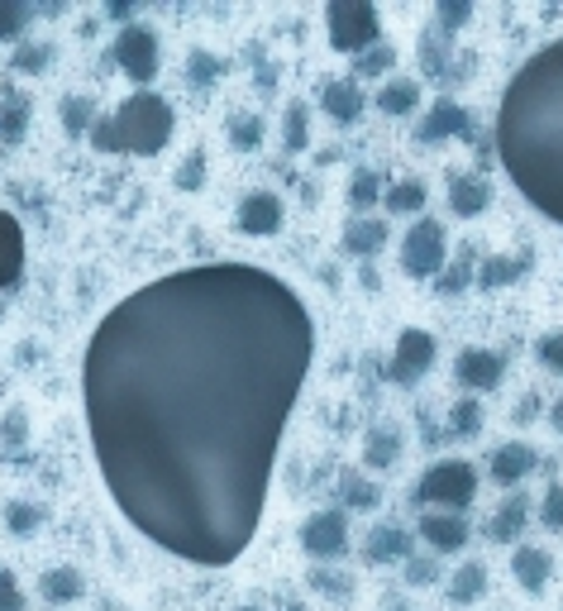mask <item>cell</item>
<instances>
[{"label": "cell", "instance_id": "obj_1", "mask_svg": "<svg viewBox=\"0 0 563 611\" xmlns=\"http://www.w3.org/2000/svg\"><path fill=\"white\" fill-rule=\"evenodd\" d=\"M310 358L306 302L254 263L129 292L81 358L95 469L125 521L187 564H234L258 535Z\"/></svg>", "mask_w": 563, "mask_h": 611}, {"label": "cell", "instance_id": "obj_2", "mask_svg": "<svg viewBox=\"0 0 563 611\" xmlns=\"http://www.w3.org/2000/svg\"><path fill=\"white\" fill-rule=\"evenodd\" d=\"M497 153L521 196L563 225V39L511 77L497 111Z\"/></svg>", "mask_w": 563, "mask_h": 611}, {"label": "cell", "instance_id": "obj_3", "mask_svg": "<svg viewBox=\"0 0 563 611\" xmlns=\"http://www.w3.org/2000/svg\"><path fill=\"white\" fill-rule=\"evenodd\" d=\"M172 105L158 91H135L129 101H119V111L111 115V135L115 153H135V158H153L167 149L172 139Z\"/></svg>", "mask_w": 563, "mask_h": 611}, {"label": "cell", "instance_id": "obj_4", "mask_svg": "<svg viewBox=\"0 0 563 611\" xmlns=\"http://www.w3.org/2000/svg\"><path fill=\"white\" fill-rule=\"evenodd\" d=\"M473 497H477V473H473V463H463V459L430 463L425 478L415 483V501H421V507L453 511V517H459L463 507H473Z\"/></svg>", "mask_w": 563, "mask_h": 611}, {"label": "cell", "instance_id": "obj_5", "mask_svg": "<svg viewBox=\"0 0 563 611\" xmlns=\"http://www.w3.org/2000/svg\"><path fill=\"white\" fill-rule=\"evenodd\" d=\"M325 24H330V48H334V53L363 58L368 48L382 43L378 10L368 5V0H334V5L325 10Z\"/></svg>", "mask_w": 563, "mask_h": 611}, {"label": "cell", "instance_id": "obj_6", "mask_svg": "<svg viewBox=\"0 0 563 611\" xmlns=\"http://www.w3.org/2000/svg\"><path fill=\"white\" fill-rule=\"evenodd\" d=\"M445 258H449V234L439 220H430V215H421V220L406 230L401 239V272L415 282L425 278H439L445 272Z\"/></svg>", "mask_w": 563, "mask_h": 611}, {"label": "cell", "instance_id": "obj_7", "mask_svg": "<svg viewBox=\"0 0 563 611\" xmlns=\"http://www.w3.org/2000/svg\"><path fill=\"white\" fill-rule=\"evenodd\" d=\"M158 34L149 29V24H125V29L115 34V63L125 72L129 81H139V87H149L153 77H158Z\"/></svg>", "mask_w": 563, "mask_h": 611}, {"label": "cell", "instance_id": "obj_8", "mask_svg": "<svg viewBox=\"0 0 563 611\" xmlns=\"http://www.w3.org/2000/svg\"><path fill=\"white\" fill-rule=\"evenodd\" d=\"M430 368H435V334L425 330H401L397 334V349H392V364H387V378L397 382V387H411V382H421Z\"/></svg>", "mask_w": 563, "mask_h": 611}, {"label": "cell", "instance_id": "obj_9", "mask_svg": "<svg viewBox=\"0 0 563 611\" xmlns=\"http://www.w3.org/2000/svg\"><path fill=\"white\" fill-rule=\"evenodd\" d=\"M24 282V225L10 211H0V316L5 302L20 292Z\"/></svg>", "mask_w": 563, "mask_h": 611}, {"label": "cell", "instance_id": "obj_10", "mask_svg": "<svg viewBox=\"0 0 563 611\" xmlns=\"http://www.w3.org/2000/svg\"><path fill=\"white\" fill-rule=\"evenodd\" d=\"M302 549L310 559H340L349 549V521H344V511H316L302 525Z\"/></svg>", "mask_w": 563, "mask_h": 611}, {"label": "cell", "instance_id": "obj_11", "mask_svg": "<svg viewBox=\"0 0 563 611\" xmlns=\"http://www.w3.org/2000/svg\"><path fill=\"white\" fill-rule=\"evenodd\" d=\"M453 135H459V139H477L469 111H463L459 101H449V96H445V101H435V105H430V111L421 115V125H415V139H421V143H439V139H453Z\"/></svg>", "mask_w": 563, "mask_h": 611}, {"label": "cell", "instance_id": "obj_12", "mask_svg": "<svg viewBox=\"0 0 563 611\" xmlns=\"http://www.w3.org/2000/svg\"><path fill=\"white\" fill-rule=\"evenodd\" d=\"M239 234L248 239H268L282 230V201L272 196V191H248L244 201H239Z\"/></svg>", "mask_w": 563, "mask_h": 611}, {"label": "cell", "instance_id": "obj_13", "mask_svg": "<svg viewBox=\"0 0 563 611\" xmlns=\"http://www.w3.org/2000/svg\"><path fill=\"white\" fill-rule=\"evenodd\" d=\"M501 373H507V358L492 354V349H463L459 358H453V378H459L469 392L501 387Z\"/></svg>", "mask_w": 563, "mask_h": 611}, {"label": "cell", "instance_id": "obj_14", "mask_svg": "<svg viewBox=\"0 0 563 611\" xmlns=\"http://www.w3.org/2000/svg\"><path fill=\"white\" fill-rule=\"evenodd\" d=\"M469 535V521L453 517V511H425L421 517V540L430 545V555H459Z\"/></svg>", "mask_w": 563, "mask_h": 611}, {"label": "cell", "instance_id": "obj_15", "mask_svg": "<svg viewBox=\"0 0 563 611\" xmlns=\"http://www.w3.org/2000/svg\"><path fill=\"white\" fill-rule=\"evenodd\" d=\"M320 105H325V115L334 125H354V119H363L368 96L354 77H334V81H325V91H320Z\"/></svg>", "mask_w": 563, "mask_h": 611}, {"label": "cell", "instance_id": "obj_16", "mask_svg": "<svg viewBox=\"0 0 563 611\" xmlns=\"http://www.w3.org/2000/svg\"><path fill=\"white\" fill-rule=\"evenodd\" d=\"M487 206H492V187H487L483 177H469V173L449 177V211L459 215V220H473V215H483Z\"/></svg>", "mask_w": 563, "mask_h": 611}, {"label": "cell", "instance_id": "obj_17", "mask_svg": "<svg viewBox=\"0 0 563 611\" xmlns=\"http://www.w3.org/2000/svg\"><path fill=\"white\" fill-rule=\"evenodd\" d=\"M535 463H540V454L525 445V440H511V445H497V449H492V478H497L501 487H511V483H521V478H530Z\"/></svg>", "mask_w": 563, "mask_h": 611}, {"label": "cell", "instance_id": "obj_18", "mask_svg": "<svg viewBox=\"0 0 563 611\" xmlns=\"http://www.w3.org/2000/svg\"><path fill=\"white\" fill-rule=\"evenodd\" d=\"M511 573H516V583L525 593H545L549 573H554V559H549L545 549H535V545H521L516 559H511Z\"/></svg>", "mask_w": 563, "mask_h": 611}, {"label": "cell", "instance_id": "obj_19", "mask_svg": "<svg viewBox=\"0 0 563 611\" xmlns=\"http://www.w3.org/2000/svg\"><path fill=\"white\" fill-rule=\"evenodd\" d=\"M29 111H34V101L24 91L10 87L0 96V143H20L29 135Z\"/></svg>", "mask_w": 563, "mask_h": 611}, {"label": "cell", "instance_id": "obj_20", "mask_svg": "<svg viewBox=\"0 0 563 611\" xmlns=\"http://www.w3.org/2000/svg\"><path fill=\"white\" fill-rule=\"evenodd\" d=\"M368 559H373V564H392V559H411V535H406L401 525H378V531L368 535Z\"/></svg>", "mask_w": 563, "mask_h": 611}, {"label": "cell", "instance_id": "obj_21", "mask_svg": "<svg viewBox=\"0 0 563 611\" xmlns=\"http://www.w3.org/2000/svg\"><path fill=\"white\" fill-rule=\"evenodd\" d=\"M415 105H421V87H415L411 77H392L387 87L378 91V111L382 115H411Z\"/></svg>", "mask_w": 563, "mask_h": 611}, {"label": "cell", "instance_id": "obj_22", "mask_svg": "<svg viewBox=\"0 0 563 611\" xmlns=\"http://www.w3.org/2000/svg\"><path fill=\"white\" fill-rule=\"evenodd\" d=\"M525 517H530V507H525V497H507V507L497 511L492 521H487V535H492L497 545H511L516 535L525 531Z\"/></svg>", "mask_w": 563, "mask_h": 611}, {"label": "cell", "instance_id": "obj_23", "mask_svg": "<svg viewBox=\"0 0 563 611\" xmlns=\"http://www.w3.org/2000/svg\"><path fill=\"white\" fill-rule=\"evenodd\" d=\"M39 593H43V602H77L87 593V583H81L77 569H48L39 578Z\"/></svg>", "mask_w": 563, "mask_h": 611}, {"label": "cell", "instance_id": "obj_24", "mask_svg": "<svg viewBox=\"0 0 563 611\" xmlns=\"http://www.w3.org/2000/svg\"><path fill=\"white\" fill-rule=\"evenodd\" d=\"M382 244H387V225L382 220H354L349 230H344V249L358 258H373Z\"/></svg>", "mask_w": 563, "mask_h": 611}, {"label": "cell", "instance_id": "obj_25", "mask_svg": "<svg viewBox=\"0 0 563 611\" xmlns=\"http://www.w3.org/2000/svg\"><path fill=\"white\" fill-rule=\"evenodd\" d=\"M421 67L435 72V77H449V29L430 24L421 34Z\"/></svg>", "mask_w": 563, "mask_h": 611}, {"label": "cell", "instance_id": "obj_26", "mask_svg": "<svg viewBox=\"0 0 563 611\" xmlns=\"http://www.w3.org/2000/svg\"><path fill=\"white\" fill-rule=\"evenodd\" d=\"M382 201H387L392 215H421L425 211V182L421 177H401V182L392 187Z\"/></svg>", "mask_w": 563, "mask_h": 611}, {"label": "cell", "instance_id": "obj_27", "mask_svg": "<svg viewBox=\"0 0 563 611\" xmlns=\"http://www.w3.org/2000/svg\"><path fill=\"white\" fill-rule=\"evenodd\" d=\"M487 593V564H463V569H453V578H449V597L453 602H477V597Z\"/></svg>", "mask_w": 563, "mask_h": 611}, {"label": "cell", "instance_id": "obj_28", "mask_svg": "<svg viewBox=\"0 0 563 611\" xmlns=\"http://www.w3.org/2000/svg\"><path fill=\"white\" fill-rule=\"evenodd\" d=\"M525 263H530V254H521V258H507V254L483 258V268H477V287H507V282H516L521 272H525Z\"/></svg>", "mask_w": 563, "mask_h": 611}, {"label": "cell", "instance_id": "obj_29", "mask_svg": "<svg viewBox=\"0 0 563 611\" xmlns=\"http://www.w3.org/2000/svg\"><path fill=\"white\" fill-rule=\"evenodd\" d=\"M363 459H368V469H392L401 459V435L397 430H373L363 445Z\"/></svg>", "mask_w": 563, "mask_h": 611}, {"label": "cell", "instance_id": "obj_30", "mask_svg": "<svg viewBox=\"0 0 563 611\" xmlns=\"http://www.w3.org/2000/svg\"><path fill=\"white\" fill-rule=\"evenodd\" d=\"M340 501H344L349 511H373L378 501H382V493H378L373 483H368V478L344 473V478H340Z\"/></svg>", "mask_w": 563, "mask_h": 611}, {"label": "cell", "instance_id": "obj_31", "mask_svg": "<svg viewBox=\"0 0 563 611\" xmlns=\"http://www.w3.org/2000/svg\"><path fill=\"white\" fill-rule=\"evenodd\" d=\"M29 20H34V10L24 0H0V43H20Z\"/></svg>", "mask_w": 563, "mask_h": 611}, {"label": "cell", "instance_id": "obj_32", "mask_svg": "<svg viewBox=\"0 0 563 611\" xmlns=\"http://www.w3.org/2000/svg\"><path fill=\"white\" fill-rule=\"evenodd\" d=\"M91 125H95V105L87 101V96H63V129L72 139L77 135H91Z\"/></svg>", "mask_w": 563, "mask_h": 611}, {"label": "cell", "instance_id": "obj_33", "mask_svg": "<svg viewBox=\"0 0 563 611\" xmlns=\"http://www.w3.org/2000/svg\"><path fill=\"white\" fill-rule=\"evenodd\" d=\"M282 143H286V153H302L306 143H310V129H306V101H292V105H286V135H282Z\"/></svg>", "mask_w": 563, "mask_h": 611}, {"label": "cell", "instance_id": "obj_34", "mask_svg": "<svg viewBox=\"0 0 563 611\" xmlns=\"http://www.w3.org/2000/svg\"><path fill=\"white\" fill-rule=\"evenodd\" d=\"M5 525H10V535H34L43 525V511L34 507V501H10V507H5Z\"/></svg>", "mask_w": 563, "mask_h": 611}, {"label": "cell", "instance_id": "obj_35", "mask_svg": "<svg viewBox=\"0 0 563 611\" xmlns=\"http://www.w3.org/2000/svg\"><path fill=\"white\" fill-rule=\"evenodd\" d=\"M382 201V182H378V173H354V182H349V206L354 211H368V206H378Z\"/></svg>", "mask_w": 563, "mask_h": 611}, {"label": "cell", "instance_id": "obj_36", "mask_svg": "<svg viewBox=\"0 0 563 611\" xmlns=\"http://www.w3.org/2000/svg\"><path fill=\"white\" fill-rule=\"evenodd\" d=\"M230 143H234V149H258V143H263V119L258 115H234L230 119Z\"/></svg>", "mask_w": 563, "mask_h": 611}, {"label": "cell", "instance_id": "obj_37", "mask_svg": "<svg viewBox=\"0 0 563 611\" xmlns=\"http://www.w3.org/2000/svg\"><path fill=\"white\" fill-rule=\"evenodd\" d=\"M392 67H397V53H392L387 43H378V48H368V53L358 58L354 77H382V72H392Z\"/></svg>", "mask_w": 563, "mask_h": 611}, {"label": "cell", "instance_id": "obj_38", "mask_svg": "<svg viewBox=\"0 0 563 611\" xmlns=\"http://www.w3.org/2000/svg\"><path fill=\"white\" fill-rule=\"evenodd\" d=\"M220 72H225V63H220V58L201 53V48H196V53H191V63H187V77L196 81V87H215V77H220Z\"/></svg>", "mask_w": 563, "mask_h": 611}, {"label": "cell", "instance_id": "obj_39", "mask_svg": "<svg viewBox=\"0 0 563 611\" xmlns=\"http://www.w3.org/2000/svg\"><path fill=\"white\" fill-rule=\"evenodd\" d=\"M445 268H449V263H445ZM469 278H473V254H463L449 272H439L435 287H439V292H449V296H453V292H463V287H469Z\"/></svg>", "mask_w": 563, "mask_h": 611}, {"label": "cell", "instance_id": "obj_40", "mask_svg": "<svg viewBox=\"0 0 563 611\" xmlns=\"http://www.w3.org/2000/svg\"><path fill=\"white\" fill-rule=\"evenodd\" d=\"M48 58H53V48L48 43H20L15 48V72H43Z\"/></svg>", "mask_w": 563, "mask_h": 611}, {"label": "cell", "instance_id": "obj_41", "mask_svg": "<svg viewBox=\"0 0 563 611\" xmlns=\"http://www.w3.org/2000/svg\"><path fill=\"white\" fill-rule=\"evenodd\" d=\"M172 182H177V191H196L201 182H206V153H191V158L177 167Z\"/></svg>", "mask_w": 563, "mask_h": 611}, {"label": "cell", "instance_id": "obj_42", "mask_svg": "<svg viewBox=\"0 0 563 611\" xmlns=\"http://www.w3.org/2000/svg\"><path fill=\"white\" fill-rule=\"evenodd\" d=\"M449 421H453V435H477V425H483V406H477V402H459L449 411Z\"/></svg>", "mask_w": 563, "mask_h": 611}, {"label": "cell", "instance_id": "obj_43", "mask_svg": "<svg viewBox=\"0 0 563 611\" xmlns=\"http://www.w3.org/2000/svg\"><path fill=\"white\" fill-rule=\"evenodd\" d=\"M535 354H540L545 368H554V373H563V330H549L540 334V344H535Z\"/></svg>", "mask_w": 563, "mask_h": 611}, {"label": "cell", "instance_id": "obj_44", "mask_svg": "<svg viewBox=\"0 0 563 611\" xmlns=\"http://www.w3.org/2000/svg\"><path fill=\"white\" fill-rule=\"evenodd\" d=\"M435 15H439V29H449V34H453L463 20L473 15V5H469V0H439V5H435Z\"/></svg>", "mask_w": 563, "mask_h": 611}, {"label": "cell", "instance_id": "obj_45", "mask_svg": "<svg viewBox=\"0 0 563 611\" xmlns=\"http://www.w3.org/2000/svg\"><path fill=\"white\" fill-rule=\"evenodd\" d=\"M0 611H29V602H24V593H20V583L10 569H0Z\"/></svg>", "mask_w": 563, "mask_h": 611}, {"label": "cell", "instance_id": "obj_46", "mask_svg": "<svg viewBox=\"0 0 563 611\" xmlns=\"http://www.w3.org/2000/svg\"><path fill=\"white\" fill-rule=\"evenodd\" d=\"M540 521L549 525V531H563V487L554 483L545 493V501H540Z\"/></svg>", "mask_w": 563, "mask_h": 611}, {"label": "cell", "instance_id": "obj_47", "mask_svg": "<svg viewBox=\"0 0 563 611\" xmlns=\"http://www.w3.org/2000/svg\"><path fill=\"white\" fill-rule=\"evenodd\" d=\"M435 559H406V583H415V588H425V583H435Z\"/></svg>", "mask_w": 563, "mask_h": 611}, {"label": "cell", "instance_id": "obj_48", "mask_svg": "<svg viewBox=\"0 0 563 611\" xmlns=\"http://www.w3.org/2000/svg\"><path fill=\"white\" fill-rule=\"evenodd\" d=\"M5 440H24V416H5Z\"/></svg>", "mask_w": 563, "mask_h": 611}, {"label": "cell", "instance_id": "obj_49", "mask_svg": "<svg viewBox=\"0 0 563 611\" xmlns=\"http://www.w3.org/2000/svg\"><path fill=\"white\" fill-rule=\"evenodd\" d=\"M135 15V5H125V0H111V20H129Z\"/></svg>", "mask_w": 563, "mask_h": 611}, {"label": "cell", "instance_id": "obj_50", "mask_svg": "<svg viewBox=\"0 0 563 611\" xmlns=\"http://www.w3.org/2000/svg\"><path fill=\"white\" fill-rule=\"evenodd\" d=\"M554 430H559V435H563V402L554 406Z\"/></svg>", "mask_w": 563, "mask_h": 611}, {"label": "cell", "instance_id": "obj_51", "mask_svg": "<svg viewBox=\"0 0 563 611\" xmlns=\"http://www.w3.org/2000/svg\"><path fill=\"white\" fill-rule=\"evenodd\" d=\"M234 611H258V607H234Z\"/></svg>", "mask_w": 563, "mask_h": 611}, {"label": "cell", "instance_id": "obj_52", "mask_svg": "<svg viewBox=\"0 0 563 611\" xmlns=\"http://www.w3.org/2000/svg\"><path fill=\"white\" fill-rule=\"evenodd\" d=\"M286 611H306V607H286Z\"/></svg>", "mask_w": 563, "mask_h": 611}]
</instances>
